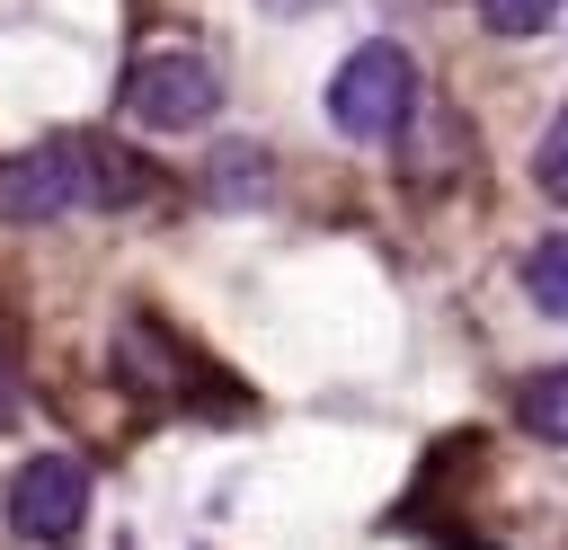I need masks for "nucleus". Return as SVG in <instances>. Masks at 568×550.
<instances>
[{"mask_svg":"<svg viewBox=\"0 0 568 550\" xmlns=\"http://www.w3.org/2000/svg\"><path fill=\"white\" fill-rule=\"evenodd\" d=\"M524 293H532L550 319H568V231H559V240H541V248L524 257Z\"/></svg>","mask_w":568,"mask_h":550,"instance_id":"nucleus-5","label":"nucleus"},{"mask_svg":"<svg viewBox=\"0 0 568 550\" xmlns=\"http://www.w3.org/2000/svg\"><path fill=\"white\" fill-rule=\"evenodd\" d=\"M133 195H142V169L124 151H98V142H44V151L0 169V213L9 222L71 213V204H133Z\"/></svg>","mask_w":568,"mask_h":550,"instance_id":"nucleus-1","label":"nucleus"},{"mask_svg":"<svg viewBox=\"0 0 568 550\" xmlns=\"http://www.w3.org/2000/svg\"><path fill=\"white\" fill-rule=\"evenodd\" d=\"M18 417V381H9V364H0V426Z\"/></svg>","mask_w":568,"mask_h":550,"instance_id":"nucleus-10","label":"nucleus"},{"mask_svg":"<svg viewBox=\"0 0 568 550\" xmlns=\"http://www.w3.org/2000/svg\"><path fill=\"white\" fill-rule=\"evenodd\" d=\"M80 515H89V470H80L71 452L18 461V479H9V523H18L27 541H71Z\"/></svg>","mask_w":568,"mask_h":550,"instance_id":"nucleus-4","label":"nucleus"},{"mask_svg":"<svg viewBox=\"0 0 568 550\" xmlns=\"http://www.w3.org/2000/svg\"><path fill=\"white\" fill-rule=\"evenodd\" d=\"M408 115H417V62H408L390 35L355 44V53L337 62V80H328V124H337L346 142H390Z\"/></svg>","mask_w":568,"mask_h":550,"instance_id":"nucleus-2","label":"nucleus"},{"mask_svg":"<svg viewBox=\"0 0 568 550\" xmlns=\"http://www.w3.org/2000/svg\"><path fill=\"white\" fill-rule=\"evenodd\" d=\"M524 417H532V435L568 444V364H559V373H541V381L524 390Z\"/></svg>","mask_w":568,"mask_h":550,"instance_id":"nucleus-7","label":"nucleus"},{"mask_svg":"<svg viewBox=\"0 0 568 550\" xmlns=\"http://www.w3.org/2000/svg\"><path fill=\"white\" fill-rule=\"evenodd\" d=\"M532 186H541L550 204H568V115H550V133H541V151H532Z\"/></svg>","mask_w":568,"mask_h":550,"instance_id":"nucleus-8","label":"nucleus"},{"mask_svg":"<svg viewBox=\"0 0 568 550\" xmlns=\"http://www.w3.org/2000/svg\"><path fill=\"white\" fill-rule=\"evenodd\" d=\"M213 106H222V71L195 44H160L124 71V115L151 124V133H195Z\"/></svg>","mask_w":568,"mask_h":550,"instance_id":"nucleus-3","label":"nucleus"},{"mask_svg":"<svg viewBox=\"0 0 568 550\" xmlns=\"http://www.w3.org/2000/svg\"><path fill=\"white\" fill-rule=\"evenodd\" d=\"M213 195H222V204H240V195H266V151H248V142L213 151Z\"/></svg>","mask_w":568,"mask_h":550,"instance_id":"nucleus-6","label":"nucleus"},{"mask_svg":"<svg viewBox=\"0 0 568 550\" xmlns=\"http://www.w3.org/2000/svg\"><path fill=\"white\" fill-rule=\"evenodd\" d=\"M479 18H488L497 35H541V27L559 18V0H479Z\"/></svg>","mask_w":568,"mask_h":550,"instance_id":"nucleus-9","label":"nucleus"}]
</instances>
